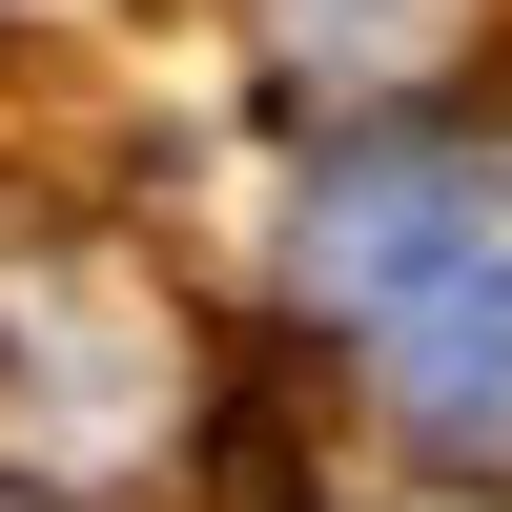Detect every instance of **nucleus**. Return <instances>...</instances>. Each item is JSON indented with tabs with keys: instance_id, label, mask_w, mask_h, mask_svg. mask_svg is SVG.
I'll use <instances>...</instances> for the list:
<instances>
[{
	"instance_id": "nucleus-1",
	"label": "nucleus",
	"mask_w": 512,
	"mask_h": 512,
	"mask_svg": "<svg viewBox=\"0 0 512 512\" xmlns=\"http://www.w3.org/2000/svg\"><path fill=\"white\" fill-rule=\"evenodd\" d=\"M185 431H205V308L144 246L0 205V472L62 512H123L185 472Z\"/></svg>"
},
{
	"instance_id": "nucleus-3",
	"label": "nucleus",
	"mask_w": 512,
	"mask_h": 512,
	"mask_svg": "<svg viewBox=\"0 0 512 512\" xmlns=\"http://www.w3.org/2000/svg\"><path fill=\"white\" fill-rule=\"evenodd\" d=\"M451 226H472V164L390 144V164H328L308 185V246H287V267H308L328 308H410V287L451 267Z\"/></svg>"
},
{
	"instance_id": "nucleus-2",
	"label": "nucleus",
	"mask_w": 512,
	"mask_h": 512,
	"mask_svg": "<svg viewBox=\"0 0 512 512\" xmlns=\"http://www.w3.org/2000/svg\"><path fill=\"white\" fill-rule=\"evenodd\" d=\"M390 410L431 451H512V246H451L390 308Z\"/></svg>"
}]
</instances>
